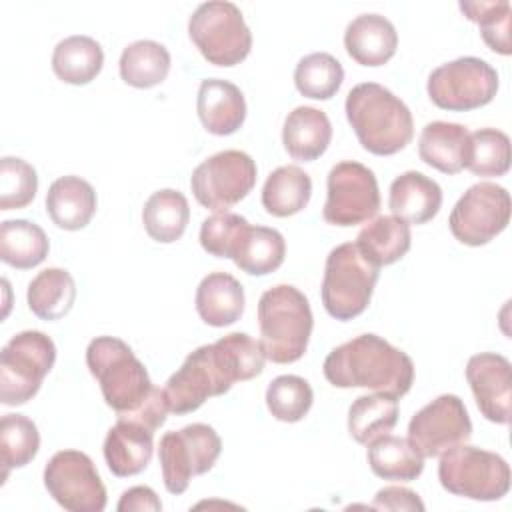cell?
<instances>
[{"label": "cell", "instance_id": "cell-1", "mask_svg": "<svg viewBox=\"0 0 512 512\" xmlns=\"http://www.w3.org/2000/svg\"><path fill=\"white\" fill-rule=\"evenodd\" d=\"M266 356L256 340L232 332L190 352L162 388L168 412L190 414L208 398L226 394L234 382L252 380L264 370Z\"/></svg>", "mask_w": 512, "mask_h": 512}, {"label": "cell", "instance_id": "cell-26", "mask_svg": "<svg viewBox=\"0 0 512 512\" xmlns=\"http://www.w3.org/2000/svg\"><path fill=\"white\" fill-rule=\"evenodd\" d=\"M410 244V224L396 216H376L368 220V224L356 236V246L360 252L378 268L390 266L404 258Z\"/></svg>", "mask_w": 512, "mask_h": 512}, {"label": "cell", "instance_id": "cell-22", "mask_svg": "<svg viewBox=\"0 0 512 512\" xmlns=\"http://www.w3.org/2000/svg\"><path fill=\"white\" fill-rule=\"evenodd\" d=\"M388 206L406 224H426L442 206V188L422 172L408 170L390 184Z\"/></svg>", "mask_w": 512, "mask_h": 512}, {"label": "cell", "instance_id": "cell-3", "mask_svg": "<svg viewBox=\"0 0 512 512\" xmlns=\"http://www.w3.org/2000/svg\"><path fill=\"white\" fill-rule=\"evenodd\" d=\"M324 378L336 388H368L402 398L414 382V362L376 334H360L336 346L324 360Z\"/></svg>", "mask_w": 512, "mask_h": 512}, {"label": "cell", "instance_id": "cell-16", "mask_svg": "<svg viewBox=\"0 0 512 512\" xmlns=\"http://www.w3.org/2000/svg\"><path fill=\"white\" fill-rule=\"evenodd\" d=\"M472 422L456 394H440L420 408L408 424V442L424 456L438 458L446 450L468 442Z\"/></svg>", "mask_w": 512, "mask_h": 512}, {"label": "cell", "instance_id": "cell-34", "mask_svg": "<svg viewBox=\"0 0 512 512\" xmlns=\"http://www.w3.org/2000/svg\"><path fill=\"white\" fill-rule=\"evenodd\" d=\"M50 242L46 232L30 220H4L0 224V260L16 270H28L44 262Z\"/></svg>", "mask_w": 512, "mask_h": 512}, {"label": "cell", "instance_id": "cell-13", "mask_svg": "<svg viewBox=\"0 0 512 512\" xmlns=\"http://www.w3.org/2000/svg\"><path fill=\"white\" fill-rule=\"evenodd\" d=\"M380 208V190L374 172L354 160L338 162L326 180L322 216L332 226H356L372 220Z\"/></svg>", "mask_w": 512, "mask_h": 512}, {"label": "cell", "instance_id": "cell-4", "mask_svg": "<svg viewBox=\"0 0 512 512\" xmlns=\"http://www.w3.org/2000/svg\"><path fill=\"white\" fill-rule=\"evenodd\" d=\"M344 110L358 142L370 154L392 156L412 142L410 108L382 84H356L346 96Z\"/></svg>", "mask_w": 512, "mask_h": 512}, {"label": "cell", "instance_id": "cell-36", "mask_svg": "<svg viewBox=\"0 0 512 512\" xmlns=\"http://www.w3.org/2000/svg\"><path fill=\"white\" fill-rule=\"evenodd\" d=\"M40 448V434L36 424L24 414H4L0 420V454H2V482H6L12 468H22L32 462Z\"/></svg>", "mask_w": 512, "mask_h": 512}, {"label": "cell", "instance_id": "cell-8", "mask_svg": "<svg viewBox=\"0 0 512 512\" xmlns=\"http://www.w3.org/2000/svg\"><path fill=\"white\" fill-rule=\"evenodd\" d=\"M56 362V346L40 330L12 336L0 354V402L22 406L32 400Z\"/></svg>", "mask_w": 512, "mask_h": 512}, {"label": "cell", "instance_id": "cell-40", "mask_svg": "<svg viewBox=\"0 0 512 512\" xmlns=\"http://www.w3.org/2000/svg\"><path fill=\"white\" fill-rule=\"evenodd\" d=\"M460 10L468 20L476 22L482 34V40L490 50L508 56L512 52L510 46V2L492 0V2H460Z\"/></svg>", "mask_w": 512, "mask_h": 512}, {"label": "cell", "instance_id": "cell-10", "mask_svg": "<svg viewBox=\"0 0 512 512\" xmlns=\"http://www.w3.org/2000/svg\"><path fill=\"white\" fill-rule=\"evenodd\" d=\"M220 452L222 440L208 424L194 422L178 432H166L158 446L166 490L170 494L186 492L192 476L206 474L216 464Z\"/></svg>", "mask_w": 512, "mask_h": 512}, {"label": "cell", "instance_id": "cell-5", "mask_svg": "<svg viewBox=\"0 0 512 512\" xmlns=\"http://www.w3.org/2000/svg\"><path fill=\"white\" fill-rule=\"evenodd\" d=\"M260 348L274 364H292L308 348L314 318L310 302L292 284L268 288L258 300Z\"/></svg>", "mask_w": 512, "mask_h": 512}, {"label": "cell", "instance_id": "cell-31", "mask_svg": "<svg viewBox=\"0 0 512 512\" xmlns=\"http://www.w3.org/2000/svg\"><path fill=\"white\" fill-rule=\"evenodd\" d=\"M312 196L310 176L294 166H280L268 174L262 188V206L276 218H288L304 210Z\"/></svg>", "mask_w": 512, "mask_h": 512}, {"label": "cell", "instance_id": "cell-12", "mask_svg": "<svg viewBox=\"0 0 512 512\" xmlns=\"http://www.w3.org/2000/svg\"><path fill=\"white\" fill-rule=\"evenodd\" d=\"M256 162L242 150H222L200 162L190 188L198 204L214 212H228L244 200L256 184Z\"/></svg>", "mask_w": 512, "mask_h": 512}, {"label": "cell", "instance_id": "cell-7", "mask_svg": "<svg viewBox=\"0 0 512 512\" xmlns=\"http://www.w3.org/2000/svg\"><path fill=\"white\" fill-rule=\"evenodd\" d=\"M438 480L454 496L492 502L508 494L510 466L500 454L464 442L440 454Z\"/></svg>", "mask_w": 512, "mask_h": 512}, {"label": "cell", "instance_id": "cell-42", "mask_svg": "<svg viewBox=\"0 0 512 512\" xmlns=\"http://www.w3.org/2000/svg\"><path fill=\"white\" fill-rule=\"evenodd\" d=\"M248 220L234 212H214L200 226V246L216 258H232L234 248L248 228Z\"/></svg>", "mask_w": 512, "mask_h": 512}, {"label": "cell", "instance_id": "cell-18", "mask_svg": "<svg viewBox=\"0 0 512 512\" xmlns=\"http://www.w3.org/2000/svg\"><path fill=\"white\" fill-rule=\"evenodd\" d=\"M154 432L150 426L132 420L116 418V424L104 438V460L110 472L118 478L140 474L154 452Z\"/></svg>", "mask_w": 512, "mask_h": 512}, {"label": "cell", "instance_id": "cell-30", "mask_svg": "<svg viewBox=\"0 0 512 512\" xmlns=\"http://www.w3.org/2000/svg\"><path fill=\"white\" fill-rule=\"evenodd\" d=\"M28 308L40 320L64 318L76 300V282L64 268H46L28 284Z\"/></svg>", "mask_w": 512, "mask_h": 512}, {"label": "cell", "instance_id": "cell-23", "mask_svg": "<svg viewBox=\"0 0 512 512\" xmlns=\"http://www.w3.org/2000/svg\"><path fill=\"white\" fill-rule=\"evenodd\" d=\"M96 192L80 176L56 178L46 192V212L62 230H82L96 212Z\"/></svg>", "mask_w": 512, "mask_h": 512}, {"label": "cell", "instance_id": "cell-37", "mask_svg": "<svg viewBox=\"0 0 512 512\" xmlns=\"http://www.w3.org/2000/svg\"><path fill=\"white\" fill-rule=\"evenodd\" d=\"M344 68L328 52H312L304 56L294 70L296 90L312 100H330L342 86Z\"/></svg>", "mask_w": 512, "mask_h": 512}, {"label": "cell", "instance_id": "cell-21", "mask_svg": "<svg viewBox=\"0 0 512 512\" xmlns=\"http://www.w3.org/2000/svg\"><path fill=\"white\" fill-rule=\"evenodd\" d=\"M420 160L444 174H458L470 156V132L456 122H428L418 140Z\"/></svg>", "mask_w": 512, "mask_h": 512}, {"label": "cell", "instance_id": "cell-15", "mask_svg": "<svg viewBox=\"0 0 512 512\" xmlns=\"http://www.w3.org/2000/svg\"><path fill=\"white\" fill-rule=\"evenodd\" d=\"M44 486L68 512H102L106 508V486L92 458L80 450L56 452L44 468Z\"/></svg>", "mask_w": 512, "mask_h": 512}, {"label": "cell", "instance_id": "cell-25", "mask_svg": "<svg viewBox=\"0 0 512 512\" xmlns=\"http://www.w3.org/2000/svg\"><path fill=\"white\" fill-rule=\"evenodd\" d=\"M196 312L208 326L224 328L240 320L244 312V288L228 272L204 276L196 288Z\"/></svg>", "mask_w": 512, "mask_h": 512}, {"label": "cell", "instance_id": "cell-28", "mask_svg": "<svg viewBox=\"0 0 512 512\" xmlns=\"http://www.w3.org/2000/svg\"><path fill=\"white\" fill-rule=\"evenodd\" d=\"M102 66V46L94 38L84 34L60 40L52 52V70L66 84H88L100 74Z\"/></svg>", "mask_w": 512, "mask_h": 512}, {"label": "cell", "instance_id": "cell-24", "mask_svg": "<svg viewBox=\"0 0 512 512\" xmlns=\"http://www.w3.org/2000/svg\"><path fill=\"white\" fill-rule=\"evenodd\" d=\"M332 140V124L326 112L314 106H298L288 112L282 126V144L298 162L320 158Z\"/></svg>", "mask_w": 512, "mask_h": 512}, {"label": "cell", "instance_id": "cell-41", "mask_svg": "<svg viewBox=\"0 0 512 512\" xmlns=\"http://www.w3.org/2000/svg\"><path fill=\"white\" fill-rule=\"evenodd\" d=\"M38 190V176L32 164L22 158L0 160V210L26 208Z\"/></svg>", "mask_w": 512, "mask_h": 512}, {"label": "cell", "instance_id": "cell-17", "mask_svg": "<svg viewBox=\"0 0 512 512\" xmlns=\"http://www.w3.org/2000/svg\"><path fill=\"white\" fill-rule=\"evenodd\" d=\"M466 380L482 416L496 424H508L512 402L510 360L496 352L474 354L466 364Z\"/></svg>", "mask_w": 512, "mask_h": 512}, {"label": "cell", "instance_id": "cell-27", "mask_svg": "<svg viewBox=\"0 0 512 512\" xmlns=\"http://www.w3.org/2000/svg\"><path fill=\"white\" fill-rule=\"evenodd\" d=\"M284 256L286 242L276 228L248 226L242 232L230 260H234V264L250 276H266L282 266Z\"/></svg>", "mask_w": 512, "mask_h": 512}, {"label": "cell", "instance_id": "cell-20", "mask_svg": "<svg viewBox=\"0 0 512 512\" xmlns=\"http://www.w3.org/2000/svg\"><path fill=\"white\" fill-rule=\"evenodd\" d=\"M344 48L362 66H382L396 54L398 32L386 16L360 14L346 26Z\"/></svg>", "mask_w": 512, "mask_h": 512}, {"label": "cell", "instance_id": "cell-11", "mask_svg": "<svg viewBox=\"0 0 512 512\" xmlns=\"http://www.w3.org/2000/svg\"><path fill=\"white\" fill-rule=\"evenodd\" d=\"M498 72L482 58L462 56L440 64L428 76V98L442 110L466 112L490 104L498 92Z\"/></svg>", "mask_w": 512, "mask_h": 512}, {"label": "cell", "instance_id": "cell-33", "mask_svg": "<svg viewBox=\"0 0 512 512\" xmlns=\"http://www.w3.org/2000/svg\"><path fill=\"white\" fill-rule=\"evenodd\" d=\"M120 78L132 88H154L170 72V52L156 40H136L120 54Z\"/></svg>", "mask_w": 512, "mask_h": 512}, {"label": "cell", "instance_id": "cell-43", "mask_svg": "<svg viewBox=\"0 0 512 512\" xmlns=\"http://www.w3.org/2000/svg\"><path fill=\"white\" fill-rule=\"evenodd\" d=\"M372 508H376V510H424V502L410 488L386 486L376 492Z\"/></svg>", "mask_w": 512, "mask_h": 512}, {"label": "cell", "instance_id": "cell-6", "mask_svg": "<svg viewBox=\"0 0 512 512\" xmlns=\"http://www.w3.org/2000/svg\"><path fill=\"white\" fill-rule=\"evenodd\" d=\"M378 274L380 268L360 252L356 242L332 248L320 290L326 312L340 322L360 316L370 304Z\"/></svg>", "mask_w": 512, "mask_h": 512}, {"label": "cell", "instance_id": "cell-9", "mask_svg": "<svg viewBox=\"0 0 512 512\" xmlns=\"http://www.w3.org/2000/svg\"><path fill=\"white\" fill-rule=\"evenodd\" d=\"M188 34L198 52L214 66H236L252 48V32L240 8L226 0L200 4L188 20Z\"/></svg>", "mask_w": 512, "mask_h": 512}, {"label": "cell", "instance_id": "cell-14", "mask_svg": "<svg viewBox=\"0 0 512 512\" xmlns=\"http://www.w3.org/2000/svg\"><path fill=\"white\" fill-rule=\"evenodd\" d=\"M510 222V194L494 182L472 184L454 204L448 226L466 246H484L506 230Z\"/></svg>", "mask_w": 512, "mask_h": 512}, {"label": "cell", "instance_id": "cell-29", "mask_svg": "<svg viewBox=\"0 0 512 512\" xmlns=\"http://www.w3.org/2000/svg\"><path fill=\"white\" fill-rule=\"evenodd\" d=\"M190 220L188 200L174 188L156 190L142 208V224L146 234L160 242L172 244L182 238Z\"/></svg>", "mask_w": 512, "mask_h": 512}, {"label": "cell", "instance_id": "cell-44", "mask_svg": "<svg viewBox=\"0 0 512 512\" xmlns=\"http://www.w3.org/2000/svg\"><path fill=\"white\" fill-rule=\"evenodd\" d=\"M116 508H118V512H142V510L158 512V510H162V502L152 488L134 486V488H128L120 496Z\"/></svg>", "mask_w": 512, "mask_h": 512}, {"label": "cell", "instance_id": "cell-32", "mask_svg": "<svg viewBox=\"0 0 512 512\" xmlns=\"http://www.w3.org/2000/svg\"><path fill=\"white\" fill-rule=\"evenodd\" d=\"M368 464L378 478L410 482L422 474L424 456L406 438L388 432L368 444Z\"/></svg>", "mask_w": 512, "mask_h": 512}, {"label": "cell", "instance_id": "cell-35", "mask_svg": "<svg viewBox=\"0 0 512 512\" xmlns=\"http://www.w3.org/2000/svg\"><path fill=\"white\" fill-rule=\"evenodd\" d=\"M398 422V398L388 394L358 396L348 408V432L358 442L368 446L378 436L392 432Z\"/></svg>", "mask_w": 512, "mask_h": 512}, {"label": "cell", "instance_id": "cell-19", "mask_svg": "<svg viewBox=\"0 0 512 512\" xmlns=\"http://www.w3.org/2000/svg\"><path fill=\"white\" fill-rule=\"evenodd\" d=\"M196 112L210 134L228 136L244 124L246 100L236 84L222 78H208L198 88Z\"/></svg>", "mask_w": 512, "mask_h": 512}, {"label": "cell", "instance_id": "cell-2", "mask_svg": "<svg viewBox=\"0 0 512 512\" xmlns=\"http://www.w3.org/2000/svg\"><path fill=\"white\" fill-rule=\"evenodd\" d=\"M86 366L100 384L104 402L116 412V418H132L152 430L166 422L164 392L152 384L146 366L124 340L116 336L90 340Z\"/></svg>", "mask_w": 512, "mask_h": 512}, {"label": "cell", "instance_id": "cell-38", "mask_svg": "<svg viewBox=\"0 0 512 512\" xmlns=\"http://www.w3.org/2000/svg\"><path fill=\"white\" fill-rule=\"evenodd\" d=\"M312 386L296 374L276 376L266 388V406L280 422H300L312 408Z\"/></svg>", "mask_w": 512, "mask_h": 512}, {"label": "cell", "instance_id": "cell-39", "mask_svg": "<svg viewBox=\"0 0 512 512\" xmlns=\"http://www.w3.org/2000/svg\"><path fill=\"white\" fill-rule=\"evenodd\" d=\"M466 168L480 178L504 176L510 168V138L496 128L472 132Z\"/></svg>", "mask_w": 512, "mask_h": 512}]
</instances>
